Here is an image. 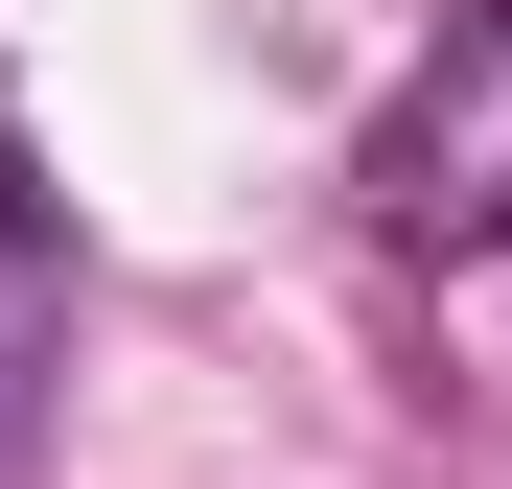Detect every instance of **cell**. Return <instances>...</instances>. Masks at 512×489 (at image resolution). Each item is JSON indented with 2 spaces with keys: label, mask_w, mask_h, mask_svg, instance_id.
Returning <instances> with one entry per match:
<instances>
[{
  "label": "cell",
  "mask_w": 512,
  "mask_h": 489,
  "mask_svg": "<svg viewBox=\"0 0 512 489\" xmlns=\"http://www.w3.org/2000/svg\"><path fill=\"white\" fill-rule=\"evenodd\" d=\"M47 373H70V187L24 163V117H0V466H24Z\"/></svg>",
  "instance_id": "obj_2"
},
{
  "label": "cell",
  "mask_w": 512,
  "mask_h": 489,
  "mask_svg": "<svg viewBox=\"0 0 512 489\" xmlns=\"http://www.w3.org/2000/svg\"><path fill=\"white\" fill-rule=\"evenodd\" d=\"M350 187H373L396 257H512V0H443L419 24V70L350 140Z\"/></svg>",
  "instance_id": "obj_1"
}]
</instances>
